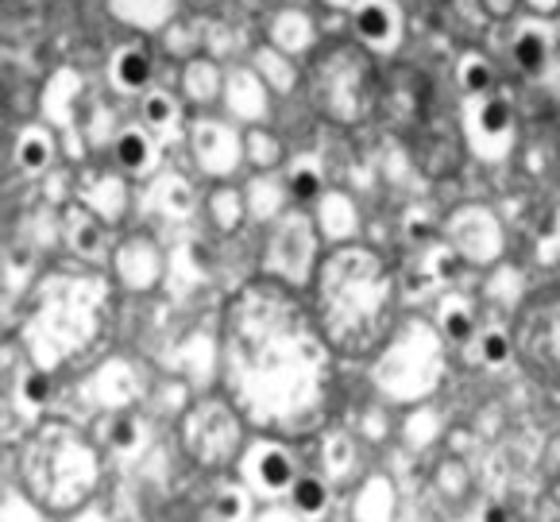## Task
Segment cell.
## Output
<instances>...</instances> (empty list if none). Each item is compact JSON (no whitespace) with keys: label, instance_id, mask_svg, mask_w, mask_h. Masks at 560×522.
<instances>
[{"label":"cell","instance_id":"1","mask_svg":"<svg viewBox=\"0 0 560 522\" xmlns=\"http://www.w3.org/2000/svg\"><path fill=\"white\" fill-rule=\"evenodd\" d=\"M287 282L252 279L221 317V383L247 426L275 438H305L332 398V345L314 306Z\"/></svg>","mask_w":560,"mask_h":522},{"label":"cell","instance_id":"2","mask_svg":"<svg viewBox=\"0 0 560 522\" xmlns=\"http://www.w3.org/2000/svg\"><path fill=\"white\" fill-rule=\"evenodd\" d=\"M395 302V275L368 244H332L314 275V314L332 352L368 357Z\"/></svg>","mask_w":560,"mask_h":522},{"label":"cell","instance_id":"3","mask_svg":"<svg viewBox=\"0 0 560 522\" xmlns=\"http://www.w3.org/2000/svg\"><path fill=\"white\" fill-rule=\"evenodd\" d=\"M85 267L90 264L47 271L32 294V314L24 322V352L32 364L47 372L85 352L101 333L108 287L101 275Z\"/></svg>","mask_w":560,"mask_h":522},{"label":"cell","instance_id":"4","mask_svg":"<svg viewBox=\"0 0 560 522\" xmlns=\"http://www.w3.org/2000/svg\"><path fill=\"white\" fill-rule=\"evenodd\" d=\"M101 484V453L67 422H43L24 449V488L47 514L78 511Z\"/></svg>","mask_w":560,"mask_h":522},{"label":"cell","instance_id":"5","mask_svg":"<svg viewBox=\"0 0 560 522\" xmlns=\"http://www.w3.org/2000/svg\"><path fill=\"white\" fill-rule=\"evenodd\" d=\"M445 380V333L438 322H402L371 360V387L390 406H418L438 395Z\"/></svg>","mask_w":560,"mask_h":522},{"label":"cell","instance_id":"6","mask_svg":"<svg viewBox=\"0 0 560 522\" xmlns=\"http://www.w3.org/2000/svg\"><path fill=\"white\" fill-rule=\"evenodd\" d=\"M244 415L236 410L229 395H209L201 391L178 422V445L186 461L206 468V473H221L229 464L240 461L247 438H244Z\"/></svg>","mask_w":560,"mask_h":522},{"label":"cell","instance_id":"7","mask_svg":"<svg viewBox=\"0 0 560 522\" xmlns=\"http://www.w3.org/2000/svg\"><path fill=\"white\" fill-rule=\"evenodd\" d=\"M322 241L325 236L314 221V209H287L267 232L264 275L294 290H310L317 267H322Z\"/></svg>","mask_w":560,"mask_h":522},{"label":"cell","instance_id":"8","mask_svg":"<svg viewBox=\"0 0 560 522\" xmlns=\"http://www.w3.org/2000/svg\"><path fill=\"white\" fill-rule=\"evenodd\" d=\"M511 329L518 364L541 383H560V287L526 294Z\"/></svg>","mask_w":560,"mask_h":522},{"label":"cell","instance_id":"9","mask_svg":"<svg viewBox=\"0 0 560 522\" xmlns=\"http://www.w3.org/2000/svg\"><path fill=\"white\" fill-rule=\"evenodd\" d=\"M371 105L368 62L355 50L340 47L314 74V108L337 125H360Z\"/></svg>","mask_w":560,"mask_h":522},{"label":"cell","instance_id":"10","mask_svg":"<svg viewBox=\"0 0 560 522\" xmlns=\"http://www.w3.org/2000/svg\"><path fill=\"white\" fill-rule=\"evenodd\" d=\"M460 136L471 159H479L483 166H499L518 148V113H514L511 101L499 97V93L464 97Z\"/></svg>","mask_w":560,"mask_h":522},{"label":"cell","instance_id":"11","mask_svg":"<svg viewBox=\"0 0 560 522\" xmlns=\"http://www.w3.org/2000/svg\"><path fill=\"white\" fill-rule=\"evenodd\" d=\"M441 236L456 252V259L468 267H494L506 252L503 217L483 201H464L441 224Z\"/></svg>","mask_w":560,"mask_h":522},{"label":"cell","instance_id":"12","mask_svg":"<svg viewBox=\"0 0 560 522\" xmlns=\"http://www.w3.org/2000/svg\"><path fill=\"white\" fill-rule=\"evenodd\" d=\"M186 148L190 159L206 178L213 183H229L240 166H247L244 159V125H236L232 116H213L201 113L190 128H186Z\"/></svg>","mask_w":560,"mask_h":522},{"label":"cell","instance_id":"13","mask_svg":"<svg viewBox=\"0 0 560 522\" xmlns=\"http://www.w3.org/2000/svg\"><path fill=\"white\" fill-rule=\"evenodd\" d=\"M236 473H240V480L252 488V496L267 499V503L287 499L290 488H294V480L302 476L287 438H275V433H264V438L247 441L244 453H240V461H236Z\"/></svg>","mask_w":560,"mask_h":522},{"label":"cell","instance_id":"14","mask_svg":"<svg viewBox=\"0 0 560 522\" xmlns=\"http://www.w3.org/2000/svg\"><path fill=\"white\" fill-rule=\"evenodd\" d=\"M113 275L128 294H151L166 282V271H171V259H166L163 244L151 236V232H132L124 236L113 248Z\"/></svg>","mask_w":560,"mask_h":522},{"label":"cell","instance_id":"15","mask_svg":"<svg viewBox=\"0 0 560 522\" xmlns=\"http://www.w3.org/2000/svg\"><path fill=\"white\" fill-rule=\"evenodd\" d=\"M348 16H352V32L360 47L371 55H395L402 47L406 20L395 0H355V9Z\"/></svg>","mask_w":560,"mask_h":522},{"label":"cell","instance_id":"16","mask_svg":"<svg viewBox=\"0 0 560 522\" xmlns=\"http://www.w3.org/2000/svg\"><path fill=\"white\" fill-rule=\"evenodd\" d=\"M221 105L224 113L236 120V125L252 128V125H267L271 120V105H275V93L256 70L247 67H229L224 70V93H221Z\"/></svg>","mask_w":560,"mask_h":522},{"label":"cell","instance_id":"17","mask_svg":"<svg viewBox=\"0 0 560 522\" xmlns=\"http://www.w3.org/2000/svg\"><path fill=\"white\" fill-rule=\"evenodd\" d=\"M58 232H62V244L78 264H101V259H113V244H108V224L101 221L93 209H85L82 201L62 209L58 217Z\"/></svg>","mask_w":560,"mask_h":522},{"label":"cell","instance_id":"18","mask_svg":"<svg viewBox=\"0 0 560 522\" xmlns=\"http://www.w3.org/2000/svg\"><path fill=\"white\" fill-rule=\"evenodd\" d=\"M128 183H132V178H128L120 166H116V171L85 174L82 186H78V201H82L85 209H93L108 229H116V224L128 217V201H132V186Z\"/></svg>","mask_w":560,"mask_h":522},{"label":"cell","instance_id":"19","mask_svg":"<svg viewBox=\"0 0 560 522\" xmlns=\"http://www.w3.org/2000/svg\"><path fill=\"white\" fill-rule=\"evenodd\" d=\"M85 82L74 67H58L55 74L43 82L39 93V116L47 125H55L58 132H70L78 128V105H82Z\"/></svg>","mask_w":560,"mask_h":522},{"label":"cell","instance_id":"20","mask_svg":"<svg viewBox=\"0 0 560 522\" xmlns=\"http://www.w3.org/2000/svg\"><path fill=\"white\" fill-rule=\"evenodd\" d=\"M85 391H90L93 406H101L108 415H120V410H128V406L136 403V395H140V375H136V368L124 357H113L90 375Z\"/></svg>","mask_w":560,"mask_h":522},{"label":"cell","instance_id":"21","mask_svg":"<svg viewBox=\"0 0 560 522\" xmlns=\"http://www.w3.org/2000/svg\"><path fill=\"white\" fill-rule=\"evenodd\" d=\"M310 209H314L317 229H322V236L329 244H352V241H360L363 213H360V206H355V198L348 190H340V186H329V190H325L322 198H317Z\"/></svg>","mask_w":560,"mask_h":522},{"label":"cell","instance_id":"22","mask_svg":"<svg viewBox=\"0 0 560 522\" xmlns=\"http://www.w3.org/2000/svg\"><path fill=\"white\" fill-rule=\"evenodd\" d=\"M159 148H163V140L143 120L120 125L113 140V159L128 178H151V174H159Z\"/></svg>","mask_w":560,"mask_h":522},{"label":"cell","instance_id":"23","mask_svg":"<svg viewBox=\"0 0 560 522\" xmlns=\"http://www.w3.org/2000/svg\"><path fill=\"white\" fill-rule=\"evenodd\" d=\"M511 58L526 78H541L552 62V24L545 16H526L511 32Z\"/></svg>","mask_w":560,"mask_h":522},{"label":"cell","instance_id":"24","mask_svg":"<svg viewBox=\"0 0 560 522\" xmlns=\"http://www.w3.org/2000/svg\"><path fill=\"white\" fill-rule=\"evenodd\" d=\"M267 43L294 58L310 55L317 47V20L305 12V4H279L267 20Z\"/></svg>","mask_w":560,"mask_h":522},{"label":"cell","instance_id":"25","mask_svg":"<svg viewBox=\"0 0 560 522\" xmlns=\"http://www.w3.org/2000/svg\"><path fill=\"white\" fill-rule=\"evenodd\" d=\"M178 93L186 105L194 108H213L221 105V93H224V70L217 58L209 55H194L182 62L178 70Z\"/></svg>","mask_w":560,"mask_h":522},{"label":"cell","instance_id":"26","mask_svg":"<svg viewBox=\"0 0 560 522\" xmlns=\"http://www.w3.org/2000/svg\"><path fill=\"white\" fill-rule=\"evenodd\" d=\"M244 198H247V221L256 224H275L290 209L287 201H294L282 171H256L244 183Z\"/></svg>","mask_w":560,"mask_h":522},{"label":"cell","instance_id":"27","mask_svg":"<svg viewBox=\"0 0 560 522\" xmlns=\"http://www.w3.org/2000/svg\"><path fill=\"white\" fill-rule=\"evenodd\" d=\"M155 78V55L143 43H120L108 55V82L116 93H148Z\"/></svg>","mask_w":560,"mask_h":522},{"label":"cell","instance_id":"28","mask_svg":"<svg viewBox=\"0 0 560 522\" xmlns=\"http://www.w3.org/2000/svg\"><path fill=\"white\" fill-rule=\"evenodd\" d=\"M105 9L136 35H163L178 20V0H105Z\"/></svg>","mask_w":560,"mask_h":522},{"label":"cell","instance_id":"29","mask_svg":"<svg viewBox=\"0 0 560 522\" xmlns=\"http://www.w3.org/2000/svg\"><path fill=\"white\" fill-rule=\"evenodd\" d=\"M182 375L194 391H213L221 380V333H194L182 348Z\"/></svg>","mask_w":560,"mask_h":522},{"label":"cell","instance_id":"30","mask_svg":"<svg viewBox=\"0 0 560 522\" xmlns=\"http://www.w3.org/2000/svg\"><path fill=\"white\" fill-rule=\"evenodd\" d=\"M58 159V128L47 125V120H32V125L20 128L16 136V166L24 174H32V178H39V174H47L50 166H55Z\"/></svg>","mask_w":560,"mask_h":522},{"label":"cell","instance_id":"31","mask_svg":"<svg viewBox=\"0 0 560 522\" xmlns=\"http://www.w3.org/2000/svg\"><path fill=\"white\" fill-rule=\"evenodd\" d=\"M247 67L271 85L275 97H290V93H298V85H302V67H298V58L287 55V50H279L275 43H259V47L252 50V58H247Z\"/></svg>","mask_w":560,"mask_h":522},{"label":"cell","instance_id":"32","mask_svg":"<svg viewBox=\"0 0 560 522\" xmlns=\"http://www.w3.org/2000/svg\"><path fill=\"white\" fill-rule=\"evenodd\" d=\"M182 93H171L163 85H151L148 93H140V120L159 136L163 143L182 136Z\"/></svg>","mask_w":560,"mask_h":522},{"label":"cell","instance_id":"33","mask_svg":"<svg viewBox=\"0 0 560 522\" xmlns=\"http://www.w3.org/2000/svg\"><path fill=\"white\" fill-rule=\"evenodd\" d=\"M398 511V491L387 473L363 476V484L352 496V519L355 522H387Z\"/></svg>","mask_w":560,"mask_h":522},{"label":"cell","instance_id":"34","mask_svg":"<svg viewBox=\"0 0 560 522\" xmlns=\"http://www.w3.org/2000/svg\"><path fill=\"white\" fill-rule=\"evenodd\" d=\"M282 174H287V186H290V198H294V206H314V201L329 190V171H325L322 159L310 155V151L290 159Z\"/></svg>","mask_w":560,"mask_h":522},{"label":"cell","instance_id":"35","mask_svg":"<svg viewBox=\"0 0 560 522\" xmlns=\"http://www.w3.org/2000/svg\"><path fill=\"white\" fill-rule=\"evenodd\" d=\"M206 213L209 224L224 236L240 232L247 224V198H244V186H232V183H213V190L206 194Z\"/></svg>","mask_w":560,"mask_h":522},{"label":"cell","instance_id":"36","mask_svg":"<svg viewBox=\"0 0 560 522\" xmlns=\"http://www.w3.org/2000/svg\"><path fill=\"white\" fill-rule=\"evenodd\" d=\"M287 503L294 511V519H325L332 507V480L325 473L322 476L302 473L294 480V488H290Z\"/></svg>","mask_w":560,"mask_h":522},{"label":"cell","instance_id":"37","mask_svg":"<svg viewBox=\"0 0 560 522\" xmlns=\"http://www.w3.org/2000/svg\"><path fill=\"white\" fill-rule=\"evenodd\" d=\"M529 282H526V271L514 264H499L487 267V279H483V299L491 302V306H503V310H518L522 302H526L529 294Z\"/></svg>","mask_w":560,"mask_h":522},{"label":"cell","instance_id":"38","mask_svg":"<svg viewBox=\"0 0 560 522\" xmlns=\"http://www.w3.org/2000/svg\"><path fill=\"white\" fill-rule=\"evenodd\" d=\"M244 159L252 171H287V143L267 125L244 128Z\"/></svg>","mask_w":560,"mask_h":522},{"label":"cell","instance_id":"39","mask_svg":"<svg viewBox=\"0 0 560 522\" xmlns=\"http://www.w3.org/2000/svg\"><path fill=\"white\" fill-rule=\"evenodd\" d=\"M438 329L445 333V340H453V345H471L479 333L476 325V310H471V302L464 299V294H445L438 306Z\"/></svg>","mask_w":560,"mask_h":522},{"label":"cell","instance_id":"40","mask_svg":"<svg viewBox=\"0 0 560 522\" xmlns=\"http://www.w3.org/2000/svg\"><path fill=\"white\" fill-rule=\"evenodd\" d=\"M456 85H460L464 97L494 93V62L483 50H464V55L456 58Z\"/></svg>","mask_w":560,"mask_h":522},{"label":"cell","instance_id":"41","mask_svg":"<svg viewBox=\"0 0 560 522\" xmlns=\"http://www.w3.org/2000/svg\"><path fill=\"white\" fill-rule=\"evenodd\" d=\"M148 422H143L140 415H128V410H120V415L108 422V453H120V456H140L143 449H148Z\"/></svg>","mask_w":560,"mask_h":522},{"label":"cell","instance_id":"42","mask_svg":"<svg viewBox=\"0 0 560 522\" xmlns=\"http://www.w3.org/2000/svg\"><path fill=\"white\" fill-rule=\"evenodd\" d=\"M402 441H406V449H413V453H425V449L438 445L441 441L438 410H433L429 403L410 406V415H406V422H402Z\"/></svg>","mask_w":560,"mask_h":522},{"label":"cell","instance_id":"43","mask_svg":"<svg viewBox=\"0 0 560 522\" xmlns=\"http://www.w3.org/2000/svg\"><path fill=\"white\" fill-rule=\"evenodd\" d=\"M471 345H476V357L483 368H503V364H511V360H518L514 357V329L511 325H483Z\"/></svg>","mask_w":560,"mask_h":522},{"label":"cell","instance_id":"44","mask_svg":"<svg viewBox=\"0 0 560 522\" xmlns=\"http://www.w3.org/2000/svg\"><path fill=\"white\" fill-rule=\"evenodd\" d=\"M433 491H438L445 503H464L471 491V473L460 456H441L438 468H433Z\"/></svg>","mask_w":560,"mask_h":522},{"label":"cell","instance_id":"45","mask_svg":"<svg viewBox=\"0 0 560 522\" xmlns=\"http://www.w3.org/2000/svg\"><path fill=\"white\" fill-rule=\"evenodd\" d=\"M355 441L348 438L345 430H332V433H325L322 438V473L329 476L332 484L337 480H345L348 473L355 468Z\"/></svg>","mask_w":560,"mask_h":522},{"label":"cell","instance_id":"46","mask_svg":"<svg viewBox=\"0 0 560 522\" xmlns=\"http://www.w3.org/2000/svg\"><path fill=\"white\" fill-rule=\"evenodd\" d=\"M151 201H159V213L163 217H186L194 213V190L190 183L182 178V174H159V183H155V194H151Z\"/></svg>","mask_w":560,"mask_h":522},{"label":"cell","instance_id":"47","mask_svg":"<svg viewBox=\"0 0 560 522\" xmlns=\"http://www.w3.org/2000/svg\"><path fill=\"white\" fill-rule=\"evenodd\" d=\"M16 403H20L24 415H39L43 406L50 403V372L47 368H39V364L27 360V368L16 380Z\"/></svg>","mask_w":560,"mask_h":522},{"label":"cell","instance_id":"48","mask_svg":"<svg viewBox=\"0 0 560 522\" xmlns=\"http://www.w3.org/2000/svg\"><path fill=\"white\" fill-rule=\"evenodd\" d=\"M209 514H213V519H247V514H252V488H247L244 480L224 484L213 496V503H209Z\"/></svg>","mask_w":560,"mask_h":522},{"label":"cell","instance_id":"49","mask_svg":"<svg viewBox=\"0 0 560 522\" xmlns=\"http://www.w3.org/2000/svg\"><path fill=\"white\" fill-rule=\"evenodd\" d=\"M163 50L166 55H174V58H194L201 50V32H198V24H190V20H174L171 27L163 32Z\"/></svg>","mask_w":560,"mask_h":522},{"label":"cell","instance_id":"50","mask_svg":"<svg viewBox=\"0 0 560 522\" xmlns=\"http://www.w3.org/2000/svg\"><path fill=\"white\" fill-rule=\"evenodd\" d=\"M0 511H4V522H32V519H43V514H47V507H43L27 488L24 491L9 488V491H4V503H0Z\"/></svg>","mask_w":560,"mask_h":522},{"label":"cell","instance_id":"51","mask_svg":"<svg viewBox=\"0 0 560 522\" xmlns=\"http://www.w3.org/2000/svg\"><path fill=\"white\" fill-rule=\"evenodd\" d=\"M534 259L541 267L560 264V206L552 209V217L545 221V229L534 236Z\"/></svg>","mask_w":560,"mask_h":522},{"label":"cell","instance_id":"52","mask_svg":"<svg viewBox=\"0 0 560 522\" xmlns=\"http://www.w3.org/2000/svg\"><path fill=\"white\" fill-rule=\"evenodd\" d=\"M479 4H483V12L491 20H511L514 9H518L522 0H479Z\"/></svg>","mask_w":560,"mask_h":522},{"label":"cell","instance_id":"53","mask_svg":"<svg viewBox=\"0 0 560 522\" xmlns=\"http://www.w3.org/2000/svg\"><path fill=\"white\" fill-rule=\"evenodd\" d=\"M363 433H368L371 441H383L387 438V418L375 415V410H368V415H363Z\"/></svg>","mask_w":560,"mask_h":522},{"label":"cell","instance_id":"54","mask_svg":"<svg viewBox=\"0 0 560 522\" xmlns=\"http://www.w3.org/2000/svg\"><path fill=\"white\" fill-rule=\"evenodd\" d=\"M522 9L529 12V16H545L552 20L560 12V0H522Z\"/></svg>","mask_w":560,"mask_h":522},{"label":"cell","instance_id":"55","mask_svg":"<svg viewBox=\"0 0 560 522\" xmlns=\"http://www.w3.org/2000/svg\"><path fill=\"white\" fill-rule=\"evenodd\" d=\"M325 9H332V12H352L355 9V0H322Z\"/></svg>","mask_w":560,"mask_h":522},{"label":"cell","instance_id":"56","mask_svg":"<svg viewBox=\"0 0 560 522\" xmlns=\"http://www.w3.org/2000/svg\"><path fill=\"white\" fill-rule=\"evenodd\" d=\"M275 4H305V0H275Z\"/></svg>","mask_w":560,"mask_h":522}]
</instances>
